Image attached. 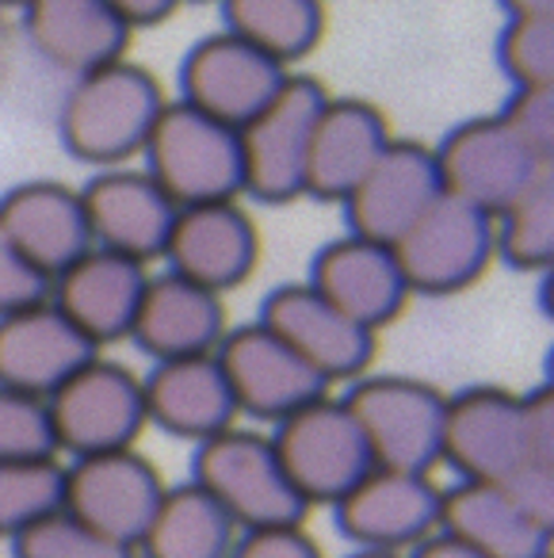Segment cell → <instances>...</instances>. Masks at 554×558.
Returning a JSON list of instances; mask_svg holds the SVG:
<instances>
[{"instance_id": "6da1fadb", "label": "cell", "mask_w": 554, "mask_h": 558, "mask_svg": "<svg viewBox=\"0 0 554 558\" xmlns=\"http://www.w3.org/2000/svg\"><path fill=\"white\" fill-rule=\"evenodd\" d=\"M439 463L459 482L505 486L535 517L554 524V471L535 466L523 433V398L505 387H467L447 395Z\"/></svg>"}, {"instance_id": "7a4b0ae2", "label": "cell", "mask_w": 554, "mask_h": 558, "mask_svg": "<svg viewBox=\"0 0 554 558\" xmlns=\"http://www.w3.org/2000/svg\"><path fill=\"white\" fill-rule=\"evenodd\" d=\"M161 108V81L146 65L119 58L104 70L73 77L58 108V138L73 161L119 169L146 149Z\"/></svg>"}, {"instance_id": "3957f363", "label": "cell", "mask_w": 554, "mask_h": 558, "mask_svg": "<svg viewBox=\"0 0 554 558\" xmlns=\"http://www.w3.org/2000/svg\"><path fill=\"white\" fill-rule=\"evenodd\" d=\"M192 482L222 505L238 532L302 524L310 512L272 448V436L253 433V428L233 425L195 444Z\"/></svg>"}, {"instance_id": "277c9868", "label": "cell", "mask_w": 554, "mask_h": 558, "mask_svg": "<svg viewBox=\"0 0 554 558\" xmlns=\"http://www.w3.org/2000/svg\"><path fill=\"white\" fill-rule=\"evenodd\" d=\"M142 157L146 172L177 207L226 203L241 195L238 131L184 100H165Z\"/></svg>"}, {"instance_id": "5b68a950", "label": "cell", "mask_w": 554, "mask_h": 558, "mask_svg": "<svg viewBox=\"0 0 554 558\" xmlns=\"http://www.w3.org/2000/svg\"><path fill=\"white\" fill-rule=\"evenodd\" d=\"M368 440L371 463L432 474L439 466L447 395L413 375H360L340 398Z\"/></svg>"}, {"instance_id": "8992f818", "label": "cell", "mask_w": 554, "mask_h": 558, "mask_svg": "<svg viewBox=\"0 0 554 558\" xmlns=\"http://www.w3.org/2000/svg\"><path fill=\"white\" fill-rule=\"evenodd\" d=\"M325 85L310 73H287L268 108L256 111L238 131L241 138V192L264 207H284L302 195L306 154L314 123L322 116Z\"/></svg>"}, {"instance_id": "52a82bcc", "label": "cell", "mask_w": 554, "mask_h": 558, "mask_svg": "<svg viewBox=\"0 0 554 558\" xmlns=\"http://www.w3.org/2000/svg\"><path fill=\"white\" fill-rule=\"evenodd\" d=\"M47 410L58 451H70L73 459L138 448V436L149 425L142 379L108 356H93L70 375L47 398Z\"/></svg>"}, {"instance_id": "ba28073f", "label": "cell", "mask_w": 554, "mask_h": 558, "mask_svg": "<svg viewBox=\"0 0 554 558\" xmlns=\"http://www.w3.org/2000/svg\"><path fill=\"white\" fill-rule=\"evenodd\" d=\"M409 295H459L474 288L493 256V218L455 195H439L390 245Z\"/></svg>"}, {"instance_id": "9c48e42d", "label": "cell", "mask_w": 554, "mask_h": 558, "mask_svg": "<svg viewBox=\"0 0 554 558\" xmlns=\"http://www.w3.org/2000/svg\"><path fill=\"white\" fill-rule=\"evenodd\" d=\"M272 448H276L279 463L306 501V509H314V505L333 509L375 466L356 417L333 395L317 398V402L302 405L299 413L279 421L272 433Z\"/></svg>"}, {"instance_id": "30bf717a", "label": "cell", "mask_w": 554, "mask_h": 558, "mask_svg": "<svg viewBox=\"0 0 554 558\" xmlns=\"http://www.w3.org/2000/svg\"><path fill=\"white\" fill-rule=\"evenodd\" d=\"M439 494L432 474L371 466L337 505L333 524L356 550L409 555L417 543L439 532Z\"/></svg>"}, {"instance_id": "8fae6325", "label": "cell", "mask_w": 554, "mask_h": 558, "mask_svg": "<svg viewBox=\"0 0 554 558\" xmlns=\"http://www.w3.org/2000/svg\"><path fill=\"white\" fill-rule=\"evenodd\" d=\"M432 154H436L444 192L485 210L490 218L501 215L539 172L554 169L539 161L531 149H523L497 116L462 119L444 134L439 146H432Z\"/></svg>"}, {"instance_id": "7c38bea8", "label": "cell", "mask_w": 554, "mask_h": 558, "mask_svg": "<svg viewBox=\"0 0 554 558\" xmlns=\"http://www.w3.org/2000/svg\"><path fill=\"white\" fill-rule=\"evenodd\" d=\"M215 356L233 390L238 413L253 421L279 425L302 405L329 395V383L261 322L226 329Z\"/></svg>"}, {"instance_id": "4fadbf2b", "label": "cell", "mask_w": 554, "mask_h": 558, "mask_svg": "<svg viewBox=\"0 0 554 558\" xmlns=\"http://www.w3.org/2000/svg\"><path fill=\"white\" fill-rule=\"evenodd\" d=\"M261 326H268L284 344H291L325 383H356L371 372L378 352V333L363 329L345 311L317 295L306 279L279 283L261 303Z\"/></svg>"}, {"instance_id": "5bb4252c", "label": "cell", "mask_w": 554, "mask_h": 558, "mask_svg": "<svg viewBox=\"0 0 554 558\" xmlns=\"http://www.w3.org/2000/svg\"><path fill=\"white\" fill-rule=\"evenodd\" d=\"M165 478L138 448L104 451V456L73 459L65 466V501L81 524L138 550L149 517L165 497Z\"/></svg>"}, {"instance_id": "9a60e30c", "label": "cell", "mask_w": 554, "mask_h": 558, "mask_svg": "<svg viewBox=\"0 0 554 558\" xmlns=\"http://www.w3.org/2000/svg\"><path fill=\"white\" fill-rule=\"evenodd\" d=\"M287 65L256 50L233 32H215L200 39L180 62V100L218 123L241 126L268 108V100L287 81Z\"/></svg>"}, {"instance_id": "2e32d148", "label": "cell", "mask_w": 554, "mask_h": 558, "mask_svg": "<svg viewBox=\"0 0 554 558\" xmlns=\"http://www.w3.org/2000/svg\"><path fill=\"white\" fill-rule=\"evenodd\" d=\"M161 260L169 264L172 276L226 295L256 271L261 230L238 199L180 207Z\"/></svg>"}, {"instance_id": "e0dca14e", "label": "cell", "mask_w": 554, "mask_h": 558, "mask_svg": "<svg viewBox=\"0 0 554 558\" xmlns=\"http://www.w3.org/2000/svg\"><path fill=\"white\" fill-rule=\"evenodd\" d=\"M439 195H444V184H439L432 146L394 138L340 207H345L352 238L394 245Z\"/></svg>"}, {"instance_id": "ac0fdd59", "label": "cell", "mask_w": 554, "mask_h": 558, "mask_svg": "<svg viewBox=\"0 0 554 558\" xmlns=\"http://www.w3.org/2000/svg\"><path fill=\"white\" fill-rule=\"evenodd\" d=\"M93 245L146 264L161 260L177 222V203L157 187L146 169H104L81 187Z\"/></svg>"}, {"instance_id": "d6986e66", "label": "cell", "mask_w": 554, "mask_h": 558, "mask_svg": "<svg viewBox=\"0 0 554 558\" xmlns=\"http://www.w3.org/2000/svg\"><path fill=\"white\" fill-rule=\"evenodd\" d=\"M149 283L146 264L131 256L88 248L85 256L50 279V303L96 344H116L131 337L134 314H138L142 291Z\"/></svg>"}, {"instance_id": "ffe728a7", "label": "cell", "mask_w": 554, "mask_h": 558, "mask_svg": "<svg viewBox=\"0 0 554 558\" xmlns=\"http://www.w3.org/2000/svg\"><path fill=\"white\" fill-rule=\"evenodd\" d=\"M93 356V341L50 299L0 318V387L50 398Z\"/></svg>"}, {"instance_id": "44dd1931", "label": "cell", "mask_w": 554, "mask_h": 558, "mask_svg": "<svg viewBox=\"0 0 554 558\" xmlns=\"http://www.w3.org/2000/svg\"><path fill=\"white\" fill-rule=\"evenodd\" d=\"M306 283L371 333H383L409 303V288L390 245H375L352 233L317 248Z\"/></svg>"}, {"instance_id": "7402d4cb", "label": "cell", "mask_w": 554, "mask_h": 558, "mask_svg": "<svg viewBox=\"0 0 554 558\" xmlns=\"http://www.w3.org/2000/svg\"><path fill=\"white\" fill-rule=\"evenodd\" d=\"M0 230L47 279L93 248L85 199L62 180H27L9 187L0 195Z\"/></svg>"}, {"instance_id": "603a6c76", "label": "cell", "mask_w": 554, "mask_h": 558, "mask_svg": "<svg viewBox=\"0 0 554 558\" xmlns=\"http://www.w3.org/2000/svg\"><path fill=\"white\" fill-rule=\"evenodd\" d=\"M439 532L482 558H554V524L505 486L455 482L439 494Z\"/></svg>"}, {"instance_id": "cb8c5ba5", "label": "cell", "mask_w": 554, "mask_h": 558, "mask_svg": "<svg viewBox=\"0 0 554 558\" xmlns=\"http://www.w3.org/2000/svg\"><path fill=\"white\" fill-rule=\"evenodd\" d=\"M390 142L394 134L383 108L352 100V96H340V100L329 96L314 123V138H310L302 195H314L322 203H345Z\"/></svg>"}, {"instance_id": "d4e9b609", "label": "cell", "mask_w": 554, "mask_h": 558, "mask_svg": "<svg viewBox=\"0 0 554 558\" xmlns=\"http://www.w3.org/2000/svg\"><path fill=\"white\" fill-rule=\"evenodd\" d=\"M226 329L230 322H226L222 295L161 271V276H149L127 341L138 344L154 364H165V360L207 356L222 344Z\"/></svg>"}, {"instance_id": "484cf974", "label": "cell", "mask_w": 554, "mask_h": 558, "mask_svg": "<svg viewBox=\"0 0 554 558\" xmlns=\"http://www.w3.org/2000/svg\"><path fill=\"white\" fill-rule=\"evenodd\" d=\"M142 395H146L149 425L188 444L210 440L241 417L215 352L154 364V372L142 379Z\"/></svg>"}, {"instance_id": "4316f807", "label": "cell", "mask_w": 554, "mask_h": 558, "mask_svg": "<svg viewBox=\"0 0 554 558\" xmlns=\"http://www.w3.org/2000/svg\"><path fill=\"white\" fill-rule=\"evenodd\" d=\"M24 35L47 65L85 77L127 58L134 32L108 0H32L24 9Z\"/></svg>"}, {"instance_id": "83f0119b", "label": "cell", "mask_w": 554, "mask_h": 558, "mask_svg": "<svg viewBox=\"0 0 554 558\" xmlns=\"http://www.w3.org/2000/svg\"><path fill=\"white\" fill-rule=\"evenodd\" d=\"M238 524L195 482L169 486L138 539V558H230Z\"/></svg>"}, {"instance_id": "f1b7e54d", "label": "cell", "mask_w": 554, "mask_h": 558, "mask_svg": "<svg viewBox=\"0 0 554 558\" xmlns=\"http://www.w3.org/2000/svg\"><path fill=\"white\" fill-rule=\"evenodd\" d=\"M226 32L291 70L325 39V0H218Z\"/></svg>"}, {"instance_id": "f546056e", "label": "cell", "mask_w": 554, "mask_h": 558, "mask_svg": "<svg viewBox=\"0 0 554 558\" xmlns=\"http://www.w3.org/2000/svg\"><path fill=\"white\" fill-rule=\"evenodd\" d=\"M493 256L513 271L546 276L554 264V169H543L501 215H493Z\"/></svg>"}, {"instance_id": "4dcf8cb0", "label": "cell", "mask_w": 554, "mask_h": 558, "mask_svg": "<svg viewBox=\"0 0 554 558\" xmlns=\"http://www.w3.org/2000/svg\"><path fill=\"white\" fill-rule=\"evenodd\" d=\"M65 501V466L58 459H16L0 463V539H16L47 520Z\"/></svg>"}, {"instance_id": "1f68e13d", "label": "cell", "mask_w": 554, "mask_h": 558, "mask_svg": "<svg viewBox=\"0 0 554 558\" xmlns=\"http://www.w3.org/2000/svg\"><path fill=\"white\" fill-rule=\"evenodd\" d=\"M12 558H138V550L81 524L73 512L58 509L12 539Z\"/></svg>"}, {"instance_id": "d6a6232c", "label": "cell", "mask_w": 554, "mask_h": 558, "mask_svg": "<svg viewBox=\"0 0 554 558\" xmlns=\"http://www.w3.org/2000/svg\"><path fill=\"white\" fill-rule=\"evenodd\" d=\"M497 70L513 88L554 85V20H505L497 35Z\"/></svg>"}, {"instance_id": "836d02e7", "label": "cell", "mask_w": 554, "mask_h": 558, "mask_svg": "<svg viewBox=\"0 0 554 558\" xmlns=\"http://www.w3.org/2000/svg\"><path fill=\"white\" fill-rule=\"evenodd\" d=\"M16 459H58L47 398L0 387V463Z\"/></svg>"}, {"instance_id": "e575fe53", "label": "cell", "mask_w": 554, "mask_h": 558, "mask_svg": "<svg viewBox=\"0 0 554 558\" xmlns=\"http://www.w3.org/2000/svg\"><path fill=\"white\" fill-rule=\"evenodd\" d=\"M497 119L516 134L523 149H531L539 161L554 165V85L513 88L508 100L501 104Z\"/></svg>"}, {"instance_id": "d590c367", "label": "cell", "mask_w": 554, "mask_h": 558, "mask_svg": "<svg viewBox=\"0 0 554 558\" xmlns=\"http://www.w3.org/2000/svg\"><path fill=\"white\" fill-rule=\"evenodd\" d=\"M50 299V279L0 230V318Z\"/></svg>"}, {"instance_id": "8d00e7d4", "label": "cell", "mask_w": 554, "mask_h": 558, "mask_svg": "<svg viewBox=\"0 0 554 558\" xmlns=\"http://www.w3.org/2000/svg\"><path fill=\"white\" fill-rule=\"evenodd\" d=\"M230 558H325V550L302 524H279L238 532Z\"/></svg>"}, {"instance_id": "74e56055", "label": "cell", "mask_w": 554, "mask_h": 558, "mask_svg": "<svg viewBox=\"0 0 554 558\" xmlns=\"http://www.w3.org/2000/svg\"><path fill=\"white\" fill-rule=\"evenodd\" d=\"M523 398V433H528V451L535 466L554 471V390L535 387Z\"/></svg>"}, {"instance_id": "f35d334b", "label": "cell", "mask_w": 554, "mask_h": 558, "mask_svg": "<svg viewBox=\"0 0 554 558\" xmlns=\"http://www.w3.org/2000/svg\"><path fill=\"white\" fill-rule=\"evenodd\" d=\"M108 4L119 12V20H123L131 32H142V27L165 24L184 0H108Z\"/></svg>"}, {"instance_id": "ab89813d", "label": "cell", "mask_w": 554, "mask_h": 558, "mask_svg": "<svg viewBox=\"0 0 554 558\" xmlns=\"http://www.w3.org/2000/svg\"><path fill=\"white\" fill-rule=\"evenodd\" d=\"M401 558H482V555H474L467 543L451 539L447 532H432L429 539L417 543V547L409 550V555H401Z\"/></svg>"}, {"instance_id": "60d3db41", "label": "cell", "mask_w": 554, "mask_h": 558, "mask_svg": "<svg viewBox=\"0 0 554 558\" xmlns=\"http://www.w3.org/2000/svg\"><path fill=\"white\" fill-rule=\"evenodd\" d=\"M505 20H554V0H497Z\"/></svg>"}, {"instance_id": "b9f144b4", "label": "cell", "mask_w": 554, "mask_h": 558, "mask_svg": "<svg viewBox=\"0 0 554 558\" xmlns=\"http://www.w3.org/2000/svg\"><path fill=\"white\" fill-rule=\"evenodd\" d=\"M9 70H12V24H9V12L0 9V85H4Z\"/></svg>"}, {"instance_id": "7bdbcfd3", "label": "cell", "mask_w": 554, "mask_h": 558, "mask_svg": "<svg viewBox=\"0 0 554 558\" xmlns=\"http://www.w3.org/2000/svg\"><path fill=\"white\" fill-rule=\"evenodd\" d=\"M348 558H401V555H386V550H352Z\"/></svg>"}, {"instance_id": "ee69618b", "label": "cell", "mask_w": 554, "mask_h": 558, "mask_svg": "<svg viewBox=\"0 0 554 558\" xmlns=\"http://www.w3.org/2000/svg\"><path fill=\"white\" fill-rule=\"evenodd\" d=\"M27 4H32V0H0V9H4V12H24L27 9Z\"/></svg>"}, {"instance_id": "f6af8a7d", "label": "cell", "mask_w": 554, "mask_h": 558, "mask_svg": "<svg viewBox=\"0 0 554 558\" xmlns=\"http://www.w3.org/2000/svg\"><path fill=\"white\" fill-rule=\"evenodd\" d=\"M184 4H210V0H184Z\"/></svg>"}]
</instances>
